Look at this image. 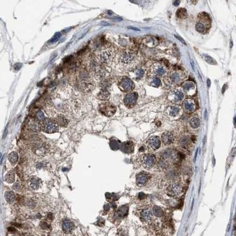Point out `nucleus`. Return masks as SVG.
<instances>
[{"label": "nucleus", "mask_w": 236, "mask_h": 236, "mask_svg": "<svg viewBox=\"0 0 236 236\" xmlns=\"http://www.w3.org/2000/svg\"><path fill=\"white\" fill-rule=\"evenodd\" d=\"M198 21L196 24L197 31L201 34H206L208 32L211 27V18L208 14L202 13L198 16Z\"/></svg>", "instance_id": "f257e3e1"}, {"label": "nucleus", "mask_w": 236, "mask_h": 236, "mask_svg": "<svg viewBox=\"0 0 236 236\" xmlns=\"http://www.w3.org/2000/svg\"><path fill=\"white\" fill-rule=\"evenodd\" d=\"M41 130L47 134L55 133L58 132L59 125L54 119L46 118L41 123Z\"/></svg>", "instance_id": "f03ea898"}, {"label": "nucleus", "mask_w": 236, "mask_h": 236, "mask_svg": "<svg viewBox=\"0 0 236 236\" xmlns=\"http://www.w3.org/2000/svg\"><path fill=\"white\" fill-rule=\"evenodd\" d=\"M116 111V108L109 103H103L99 106V111L103 115L110 117L113 116Z\"/></svg>", "instance_id": "7ed1b4c3"}, {"label": "nucleus", "mask_w": 236, "mask_h": 236, "mask_svg": "<svg viewBox=\"0 0 236 236\" xmlns=\"http://www.w3.org/2000/svg\"><path fill=\"white\" fill-rule=\"evenodd\" d=\"M142 165L145 168H151L156 164V156L152 153H146L142 155L141 159Z\"/></svg>", "instance_id": "20e7f679"}, {"label": "nucleus", "mask_w": 236, "mask_h": 236, "mask_svg": "<svg viewBox=\"0 0 236 236\" xmlns=\"http://www.w3.org/2000/svg\"><path fill=\"white\" fill-rule=\"evenodd\" d=\"M119 89L123 92H129L134 88V83L130 78L123 77L118 83Z\"/></svg>", "instance_id": "39448f33"}, {"label": "nucleus", "mask_w": 236, "mask_h": 236, "mask_svg": "<svg viewBox=\"0 0 236 236\" xmlns=\"http://www.w3.org/2000/svg\"><path fill=\"white\" fill-rule=\"evenodd\" d=\"M36 118H30L27 123L28 129L33 132H39L41 130V123Z\"/></svg>", "instance_id": "423d86ee"}, {"label": "nucleus", "mask_w": 236, "mask_h": 236, "mask_svg": "<svg viewBox=\"0 0 236 236\" xmlns=\"http://www.w3.org/2000/svg\"><path fill=\"white\" fill-rule=\"evenodd\" d=\"M128 214V207L123 205L118 209L113 214V219L117 221L125 218Z\"/></svg>", "instance_id": "0eeeda50"}, {"label": "nucleus", "mask_w": 236, "mask_h": 236, "mask_svg": "<svg viewBox=\"0 0 236 236\" xmlns=\"http://www.w3.org/2000/svg\"><path fill=\"white\" fill-rule=\"evenodd\" d=\"M138 95L136 92H132L126 95L124 98V103L127 107H132L137 103Z\"/></svg>", "instance_id": "6e6552de"}, {"label": "nucleus", "mask_w": 236, "mask_h": 236, "mask_svg": "<svg viewBox=\"0 0 236 236\" xmlns=\"http://www.w3.org/2000/svg\"><path fill=\"white\" fill-rule=\"evenodd\" d=\"M183 107L187 112H193L197 109V104L193 99H186L183 102Z\"/></svg>", "instance_id": "1a4fd4ad"}, {"label": "nucleus", "mask_w": 236, "mask_h": 236, "mask_svg": "<svg viewBox=\"0 0 236 236\" xmlns=\"http://www.w3.org/2000/svg\"><path fill=\"white\" fill-rule=\"evenodd\" d=\"M183 97V92L179 90H174L168 95V99L170 101L174 103L181 102Z\"/></svg>", "instance_id": "9d476101"}, {"label": "nucleus", "mask_w": 236, "mask_h": 236, "mask_svg": "<svg viewBox=\"0 0 236 236\" xmlns=\"http://www.w3.org/2000/svg\"><path fill=\"white\" fill-rule=\"evenodd\" d=\"M137 184L139 187H144L146 185L149 179V175L145 172H141L137 175Z\"/></svg>", "instance_id": "9b49d317"}, {"label": "nucleus", "mask_w": 236, "mask_h": 236, "mask_svg": "<svg viewBox=\"0 0 236 236\" xmlns=\"http://www.w3.org/2000/svg\"><path fill=\"white\" fill-rule=\"evenodd\" d=\"M182 192V188L178 183H172L167 188L168 194L172 197L176 196Z\"/></svg>", "instance_id": "f8f14e48"}, {"label": "nucleus", "mask_w": 236, "mask_h": 236, "mask_svg": "<svg viewBox=\"0 0 236 236\" xmlns=\"http://www.w3.org/2000/svg\"><path fill=\"white\" fill-rule=\"evenodd\" d=\"M182 88L188 95H193L196 90L195 85L191 81H186L182 85Z\"/></svg>", "instance_id": "ddd939ff"}, {"label": "nucleus", "mask_w": 236, "mask_h": 236, "mask_svg": "<svg viewBox=\"0 0 236 236\" xmlns=\"http://www.w3.org/2000/svg\"><path fill=\"white\" fill-rule=\"evenodd\" d=\"M147 145L152 149H158L161 146V140L158 137H150L147 141Z\"/></svg>", "instance_id": "4468645a"}, {"label": "nucleus", "mask_w": 236, "mask_h": 236, "mask_svg": "<svg viewBox=\"0 0 236 236\" xmlns=\"http://www.w3.org/2000/svg\"><path fill=\"white\" fill-rule=\"evenodd\" d=\"M62 227L63 231L66 233L71 232L74 228L73 223L69 219H64L62 221Z\"/></svg>", "instance_id": "2eb2a0df"}, {"label": "nucleus", "mask_w": 236, "mask_h": 236, "mask_svg": "<svg viewBox=\"0 0 236 236\" xmlns=\"http://www.w3.org/2000/svg\"><path fill=\"white\" fill-rule=\"evenodd\" d=\"M140 217L144 221H149L152 219V213L149 208H143L139 211Z\"/></svg>", "instance_id": "dca6fc26"}, {"label": "nucleus", "mask_w": 236, "mask_h": 236, "mask_svg": "<svg viewBox=\"0 0 236 236\" xmlns=\"http://www.w3.org/2000/svg\"><path fill=\"white\" fill-rule=\"evenodd\" d=\"M121 151L126 153L132 152L134 151V144L132 142H125L120 145Z\"/></svg>", "instance_id": "f3484780"}, {"label": "nucleus", "mask_w": 236, "mask_h": 236, "mask_svg": "<svg viewBox=\"0 0 236 236\" xmlns=\"http://www.w3.org/2000/svg\"><path fill=\"white\" fill-rule=\"evenodd\" d=\"M54 119L59 126L63 127H67L69 124V120H67V119L62 114L57 115Z\"/></svg>", "instance_id": "a211bd4d"}, {"label": "nucleus", "mask_w": 236, "mask_h": 236, "mask_svg": "<svg viewBox=\"0 0 236 236\" xmlns=\"http://www.w3.org/2000/svg\"><path fill=\"white\" fill-rule=\"evenodd\" d=\"M162 142L165 145H170L174 142L173 135L170 132H165L162 135L161 137Z\"/></svg>", "instance_id": "6ab92c4d"}, {"label": "nucleus", "mask_w": 236, "mask_h": 236, "mask_svg": "<svg viewBox=\"0 0 236 236\" xmlns=\"http://www.w3.org/2000/svg\"><path fill=\"white\" fill-rule=\"evenodd\" d=\"M170 81L174 83H178L182 81L183 78V76L178 71H174L170 75Z\"/></svg>", "instance_id": "aec40b11"}, {"label": "nucleus", "mask_w": 236, "mask_h": 236, "mask_svg": "<svg viewBox=\"0 0 236 236\" xmlns=\"http://www.w3.org/2000/svg\"><path fill=\"white\" fill-rule=\"evenodd\" d=\"M143 43L149 47H153L158 45V41L155 37H147L144 39Z\"/></svg>", "instance_id": "412c9836"}, {"label": "nucleus", "mask_w": 236, "mask_h": 236, "mask_svg": "<svg viewBox=\"0 0 236 236\" xmlns=\"http://www.w3.org/2000/svg\"><path fill=\"white\" fill-rule=\"evenodd\" d=\"M176 156L177 154L175 151L168 149L164 151L162 153L161 157H162L164 159H174L175 158H176Z\"/></svg>", "instance_id": "4be33fe9"}, {"label": "nucleus", "mask_w": 236, "mask_h": 236, "mask_svg": "<svg viewBox=\"0 0 236 236\" xmlns=\"http://www.w3.org/2000/svg\"><path fill=\"white\" fill-rule=\"evenodd\" d=\"M148 82L150 86L154 87H158L161 84L160 78L156 76H151L148 79Z\"/></svg>", "instance_id": "5701e85b"}, {"label": "nucleus", "mask_w": 236, "mask_h": 236, "mask_svg": "<svg viewBox=\"0 0 236 236\" xmlns=\"http://www.w3.org/2000/svg\"><path fill=\"white\" fill-rule=\"evenodd\" d=\"M47 146L44 144H39L35 146L34 151L38 155L43 156L47 152Z\"/></svg>", "instance_id": "b1692460"}, {"label": "nucleus", "mask_w": 236, "mask_h": 236, "mask_svg": "<svg viewBox=\"0 0 236 236\" xmlns=\"http://www.w3.org/2000/svg\"><path fill=\"white\" fill-rule=\"evenodd\" d=\"M153 71L157 76H162L165 74V73L167 72V69L163 66L158 64L154 67Z\"/></svg>", "instance_id": "393cba45"}, {"label": "nucleus", "mask_w": 236, "mask_h": 236, "mask_svg": "<svg viewBox=\"0 0 236 236\" xmlns=\"http://www.w3.org/2000/svg\"><path fill=\"white\" fill-rule=\"evenodd\" d=\"M134 59L135 55L133 53H130V52H126V53H125L123 55L122 57V61L126 63H129L130 62H132L134 60Z\"/></svg>", "instance_id": "a878e982"}, {"label": "nucleus", "mask_w": 236, "mask_h": 236, "mask_svg": "<svg viewBox=\"0 0 236 236\" xmlns=\"http://www.w3.org/2000/svg\"><path fill=\"white\" fill-rule=\"evenodd\" d=\"M41 185V180L37 177H33L30 180L31 188L34 190H38Z\"/></svg>", "instance_id": "bb28decb"}, {"label": "nucleus", "mask_w": 236, "mask_h": 236, "mask_svg": "<svg viewBox=\"0 0 236 236\" xmlns=\"http://www.w3.org/2000/svg\"><path fill=\"white\" fill-rule=\"evenodd\" d=\"M191 142V140L190 138H188V137H183V138H181V140L179 141V144L183 148L187 149L190 145Z\"/></svg>", "instance_id": "cd10ccee"}, {"label": "nucleus", "mask_w": 236, "mask_h": 236, "mask_svg": "<svg viewBox=\"0 0 236 236\" xmlns=\"http://www.w3.org/2000/svg\"><path fill=\"white\" fill-rule=\"evenodd\" d=\"M97 97L100 100H108L109 98V93L107 90L103 89L98 93Z\"/></svg>", "instance_id": "c85d7f7f"}, {"label": "nucleus", "mask_w": 236, "mask_h": 236, "mask_svg": "<svg viewBox=\"0 0 236 236\" xmlns=\"http://www.w3.org/2000/svg\"><path fill=\"white\" fill-rule=\"evenodd\" d=\"M8 160L13 165H15L18 160V153L15 152H12L8 155Z\"/></svg>", "instance_id": "c756f323"}, {"label": "nucleus", "mask_w": 236, "mask_h": 236, "mask_svg": "<svg viewBox=\"0 0 236 236\" xmlns=\"http://www.w3.org/2000/svg\"><path fill=\"white\" fill-rule=\"evenodd\" d=\"M176 16L178 18L184 19L187 17V12L186 9L181 8H179L176 11Z\"/></svg>", "instance_id": "7c9ffc66"}, {"label": "nucleus", "mask_w": 236, "mask_h": 236, "mask_svg": "<svg viewBox=\"0 0 236 236\" xmlns=\"http://www.w3.org/2000/svg\"><path fill=\"white\" fill-rule=\"evenodd\" d=\"M6 181L8 182V183H13L14 181V179H15V172L13 169L11 170L10 171H9L6 177H5Z\"/></svg>", "instance_id": "2f4dec72"}, {"label": "nucleus", "mask_w": 236, "mask_h": 236, "mask_svg": "<svg viewBox=\"0 0 236 236\" xmlns=\"http://www.w3.org/2000/svg\"><path fill=\"white\" fill-rule=\"evenodd\" d=\"M5 198L8 203H13L15 200V195L13 191H7L5 194Z\"/></svg>", "instance_id": "473e14b6"}, {"label": "nucleus", "mask_w": 236, "mask_h": 236, "mask_svg": "<svg viewBox=\"0 0 236 236\" xmlns=\"http://www.w3.org/2000/svg\"><path fill=\"white\" fill-rule=\"evenodd\" d=\"M152 213L153 215L156 217H161L163 215V211L162 209L158 206H154L153 207Z\"/></svg>", "instance_id": "72a5a7b5"}, {"label": "nucleus", "mask_w": 236, "mask_h": 236, "mask_svg": "<svg viewBox=\"0 0 236 236\" xmlns=\"http://www.w3.org/2000/svg\"><path fill=\"white\" fill-rule=\"evenodd\" d=\"M121 143L117 140H111L110 142V146L112 150H118L120 148Z\"/></svg>", "instance_id": "f704fd0d"}, {"label": "nucleus", "mask_w": 236, "mask_h": 236, "mask_svg": "<svg viewBox=\"0 0 236 236\" xmlns=\"http://www.w3.org/2000/svg\"><path fill=\"white\" fill-rule=\"evenodd\" d=\"M190 124L193 128L197 129L199 127V126L200 125V120L198 118L194 117L191 119V120L190 122Z\"/></svg>", "instance_id": "c9c22d12"}, {"label": "nucleus", "mask_w": 236, "mask_h": 236, "mask_svg": "<svg viewBox=\"0 0 236 236\" xmlns=\"http://www.w3.org/2000/svg\"><path fill=\"white\" fill-rule=\"evenodd\" d=\"M179 112V109L176 106H171L168 109V113L171 116H176Z\"/></svg>", "instance_id": "e433bc0d"}, {"label": "nucleus", "mask_w": 236, "mask_h": 236, "mask_svg": "<svg viewBox=\"0 0 236 236\" xmlns=\"http://www.w3.org/2000/svg\"><path fill=\"white\" fill-rule=\"evenodd\" d=\"M35 118L37 120H38L39 122H43L46 119L45 118L44 113L41 110H39L38 111H37V112L36 113V118Z\"/></svg>", "instance_id": "4c0bfd02"}, {"label": "nucleus", "mask_w": 236, "mask_h": 236, "mask_svg": "<svg viewBox=\"0 0 236 236\" xmlns=\"http://www.w3.org/2000/svg\"><path fill=\"white\" fill-rule=\"evenodd\" d=\"M106 200L109 201H114L119 199L118 195L115 193H106Z\"/></svg>", "instance_id": "58836bf2"}, {"label": "nucleus", "mask_w": 236, "mask_h": 236, "mask_svg": "<svg viewBox=\"0 0 236 236\" xmlns=\"http://www.w3.org/2000/svg\"><path fill=\"white\" fill-rule=\"evenodd\" d=\"M62 36V34L60 33H56L54 36L52 37L48 41L49 43H55L56 42H57V41H59V40L60 39V38Z\"/></svg>", "instance_id": "ea45409f"}, {"label": "nucleus", "mask_w": 236, "mask_h": 236, "mask_svg": "<svg viewBox=\"0 0 236 236\" xmlns=\"http://www.w3.org/2000/svg\"><path fill=\"white\" fill-rule=\"evenodd\" d=\"M203 57L204 58L206 62H207L208 63H209L211 64H216V61L209 56L207 55H203Z\"/></svg>", "instance_id": "a19ab883"}, {"label": "nucleus", "mask_w": 236, "mask_h": 236, "mask_svg": "<svg viewBox=\"0 0 236 236\" xmlns=\"http://www.w3.org/2000/svg\"><path fill=\"white\" fill-rule=\"evenodd\" d=\"M159 165L162 168H167L168 167L169 164L167 161L166 159H164L162 157H161L159 161Z\"/></svg>", "instance_id": "79ce46f5"}, {"label": "nucleus", "mask_w": 236, "mask_h": 236, "mask_svg": "<svg viewBox=\"0 0 236 236\" xmlns=\"http://www.w3.org/2000/svg\"><path fill=\"white\" fill-rule=\"evenodd\" d=\"M145 74V71L142 68H140L138 69L137 71H136V76L138 78H141L142 76H144Z\"/></svg>", "instance_id": "37998d69"}, {"label": "nucleus", "mask_w": 236, "mask_h": 236, "mask_svg": "<svg viewBox=\"0 0 236 236\" xmlns=\"http://www.w3.org/2000/svg\"><path fill=\"white\" fill-rule=\"evenodd\" d=\"M40 225L43 229H48L50 227V225L46 221H42L40 224Z\"/></svg>", "instance_id": "c03bdc74"}, {"label": "nucleus", "mask_w": 236, "mask_h": 236, "mask_svg": "<svg viewBox=\"0 0 236 236\" xmlns=\"http://www.w3.org/2000/svg\"><path fill=\"white\" fill-rule=\"evenodd\" d=\"M174 36H175V37L176 38V39H177L178 40H179L182 43H183V44H186V41L183 40L180 36H177V35H174Z\"/></svg>", "instance_id": "a18cd8bd"}, {"label": "nucleus", "mask_w": 236, "mask_h": 236, "mask_svg": "<svg viewBox=\"0 0 236 236\" xmlns=\"http://www.w3.org/2000/svg\"><path fill=\"white\" fill-rule=\"evenodd\" d=\"M14 66V69L17 71V70H20V69H21L22 65H21V63H17V64H15Z\"/></svg>", "instance_id": "49530a36"}, {"label": "nucleus", "mask_w": 236, "mask_h": 236, "mask_svg": "<svg viewBox=\"0 0 236 236\" xmlns=\"http://www.w3.org/2000/svg\"><path fill=\"white\" fill-rule=\"evenodd\" d=\"M145 197H146V195H145V194L144 193H139V194H138V198H139V199H140V200L144 199Z\"/></svg>", "instance_id": "de8ad7c7"}, {"label": "nucleus", "mask_w": 236, "mask_h": 236, "mask_svg": "<svg viewBox=\"0 0 236 236\" xmlns=\"http://www.w3.org/2000/svg\"><path fill=\"white\" fill-rule=\"evenodd\" d=\"M179 4H180V1H175L174 2V3H173L174 6H178V5H179Z\"/></svg>", "instance_id": "09e8293b"}, {"label": "nucleus", "mask_w": 236, "mask_h": 236, "mask_svg": "<svg viewBox=\"0 0 236 236\" xmlns=\"http://www.w3.org/2000/svg\"><path fill=\"white\" fill-rule=\"evenodd\" d=\"M207 85H208V87H209L211 85V81L209 79V78H208L207 79Z\"/></svg>", "instance_id": "8fccbe9b"}, {"label": "nucleus", "mask_w": 236, "mask_h": 236, "mask_svg": "<svg viewBox=\"0 0 236 236\" xmlns=\"http://www.w3.org/2000/svg\"><path fill=\"white\" fill-rule=\"evenodd\" d=\"M198 149H197V151H196V153H195V157H194V162H195V161H196V159H197V153H198Z\"/></svg>", "instance_id": "3c124183"}, {"label": "nucleus", "mask_w": 236, "mask_h": 236, "mask_svg": "<svg viewBox=\"0 0 236 236\" xmlns=\"http://www.w3.org/2000/svg\"><path fill=\"white\" fill-rule=\"evenodd\" d=\"M225 89H226V84L225 85H224V86H223V90H222V93H224V92H225Z\"/></svg>", "instance_id": "603ef678"}, {"label": "nucleus", "mask_w": 236, "mask_h": 236, "mask_svg": "<svg viewBox=\"0 0 236 236\" xmlns=\"http://www.w3.org/2000/svg\"><path fill=\"white\" fill-rule=\"evenodd\" d=\"M144 146H141V148H140V149H139V151L140 152H144Z\"/></svg>", "instance_id": "864d4df0"}, {"label": "nucleus", "mask_w": 236, "mask_h": 236, "mask_svg": "<svg viewBox=\"0 0 236 236\" xmlns=\"http://www.w3.org/2000/svg\"><path fill=\"white\" fill-rule=\"evenodd\" d=\"M130 29H132V30H135V31H139V29H137L134 28V27H130Z\"/></svg>", "instance_id": "5fc2aeb1"}, {"label": "nucleus", "mask_w": 236, "mask_h": 236, "mask_svg": "<svg viewBox=\"0 0 236 236\" xmlns=\"http://www.w3.org/2000/svg\"><path fill=\"white\" fill-rule=\"evenodd\" d=\"M234 125H235V118H234Z\"/></svg>", "instance_id": "6e6d98bb"}]
</instances>
